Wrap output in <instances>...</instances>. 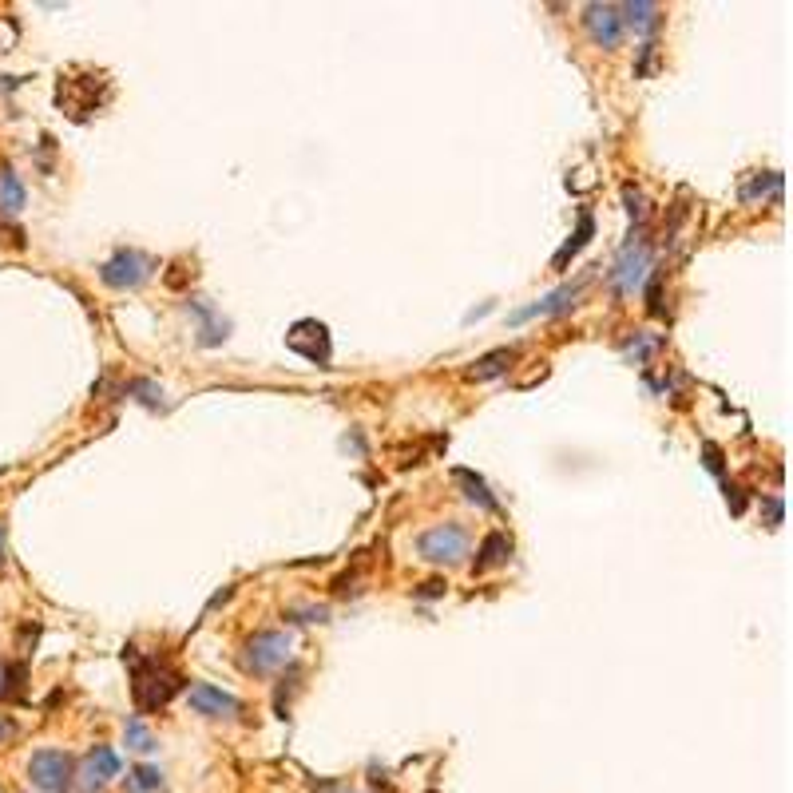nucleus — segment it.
<instances>
[{"label": "nucleus", "instance_id": "9", "mask_svg": "<svg viewBox=\"0 0 793 793\" xmlns=\"http://www.w3.org/2000/svg\"><path fill=\"white\" fill-rule=\"evenodd\" d=\"M187 702L203 718H238V710H242V702L234 694H227V690H219L215 682H195L187 690Z\"/></svg>", "mask_w": 793, "mask_h": 793}, {"label": "nucleus", "instance_id": "25", "mask_svg": "<svg viewBox=\"0 0 793 793\" xmlns=\"http://www.w3.org/2000/svg\"><path fill=\"white\" fill-rule=\"evenodd\" d=\"M417 595H421V599H433V595H445V583H441V579H429V583H425V587H421Z\"/></svg>", "mask_w": 793, "mask_h": 793}, {"label": "nucleus", "instance_id": "16", "mask_svg": "<svg viewBox=\"0 0 793 793\" xmlns=\"http://www.w3.org/2000/svg\"><path fill=\"white\" fill-rule=\"evenodd\" d=\"M453 480L460 484V488H464V496H468L472 504H480L484 512H496V508H500V504H496V496L488 492V484H484V480H480L476 472H468V468H456Z\"/></svg>", "mask_w": 793, "mask_h": 793}, {"label": "nucleus", "instance_id": "15", "mask_svg": "<svg viewBox=\"0 0 793 793\" xmlns=\"http://www.w3.org/2000/svg\"><path fill=\"white\" fill-rule=\"evenodd\" d=\"M508 556H512V540H508L504 532H488L484 544H480V556H476V571L508 564Z\"/></svg>", "mask_w": 793, "mask_h": 793}, {"label": "nucleus", "instance_id": "12", "mask_svg": "<svg viewBox=\"0 0 793 793\" xmlns=\"http://www.w3.org/2000/svg\"><path fill=\"white\" fill-rule=\"evenodd\" d=\"M659 4L651 0H631V4H619V20H623V32L635 28V32H655L659 28Z\"/></svg>", "mask_w": 793, "mask_h": 793}, {"label": "nucleus", "instance_id": "13", "mask_svg": "<svg viewBox=\"0 0 793 793\" xmlns=\"http://www.w3.org/2000/svg\"><path fill=\"white\" fill-rule=\"evenodd\" d=\"M512 361H516V349H512V345L492 349V353H484V357H476V361H472L468 381H492V377L508 373V365H512Z\"/></svg>", "mask_w": 793, "mask_h": 793}, {"label": "nucleus", "instance_id": "11", "mask_svg": "<svg viewBox=\"0 0 793 793\" xmlns=\"http://www.w3.org/2000/svg\"><path fill=\"white\" fill-rule=\"evenodd\" d=\"M187 310H195V318H199V341H203V345H219V341L227 338L230 326L215 314V306H211L207 298H191Z\"/></svg>", "mask_w": 793, "mask_h": 793}, {"label": "nucleus", "instance_id": "24", "mask_svg": "<svg viewBox=\"0 0 793 793\" xmlns=\"http://www.w3.org/2000/svg\"><path fill=\"white\" fill-rule=\"evenodd\" d=\"M702 453H706V468H710V472H722V449H718V445H706Z\"/></svg>", "mask_w": 793, "mask_h": 793}, {"label": "nucleus", "instance_id": "2", "mask_svg": "<svg viewBox=\"0 0 793 793\" xmlns=\"http://www.w3.org/2000/svg\"><path fill=\"white\" fill-rule=\"evenodd\" d=\"M290 651H294V639L286 631H258L242 647V671L246 675H270L282 663H290Z\"/></svg>", "mask_w": 793, "mask_h": 793}, {"label": "nucleus", "instance_id": "7", "mask_svg": "<svg viewBox=\"0 0 793 793\" xmlns=\"http://www.w3.org/2000/svg\"><path fill=\"white\" fill-rule=\"evenodd\" d=\"M417 548H421V556L429 564H456L468 552V532L460 524H437V528L421 532Z\"/></svg>", "mask_w": 793, "mask_h": 793}, {"label": "nucleus", "instance_id": "22", "mask_svg": "<svg viewBox=\"0 0 793 793\" xmlns=\"http://www.w3.org/2000/svg\"><path fill=\"white\" fill-rule=\"evenodd\" d=\"M20 682H24V671H20V667H8V663H0V698H4V694H12Z\"/></svg>", "mask_w": 793, "mask_h": 793}, {"label": "nucleus", "instance_id": "17", "mask_svg": "<svg viewBox=\"0 0 793 793\" xmlns=\"http://www.w3.org/2000/svg\"><path fill=\"white\" fill-rule=\"evenodd\" d=\"M591 234H595V219H591V215H579V227H575V234L560 246V254L552 258V266H556V270H564L567 262H571V258L591 242Z\"/></svg>", "mask_w": 793, "mask_h": 793}, {"label": "nucleus", "instance_id": "10", "mask_svg": "<svg viewBox=\"0 0 793 793\" xmlns=\"http://www.w3.org/2000/svg\"><path fill=\"white\" fill-rule=\"evenodd\" d=\"M583 286H587V278H579V282H571V286H560V290L544 294L540 302L516 310V314H512V326H520V322H528V318H544V314H567V310L575 306V298L583 294Z\"/></svg>", "mask_w": 793, "mask_h": 793}, {"label": "nucleus", "instance_id": "23", "mask_svg": "<svg viewBox=\"0 0 793 793\" xmlns=\"http://www.w3.org/2000/svg\"><path fill=\"white\" fill-rule=\"evenodd\" d=\"M623 199H627V211H631V219H643V195H639L635 187H623Z\"/></svg>", "mask_w": 793, "mask_h": 793}, {"label": "nucleus", "instance_id": "18", "mask_svg": "<svg viewBox=\"0 0 793 793\" xmlns=\"http://www.w3.org/2000/svg\"><path fill=\"white\" fill-rule=\"evenodd\" d=\"M20 207H24V183H20V175L12 167H4L0 171V211L16 215Z\"/></svg>", "mask_w": 793, "mask_h": 793}, {"label": "nucleus", "instance_id": "4", "mask_svg": "<svg viewBox=\"0 0 793 793\" xmlns=\"http://www.w3.org/2000/svg\"><path fill=\"white\" fill-rule=\"evenodd\" d=\"M155 266H159V262H155L151 254L123 246V250H115L112 258L100 266V282L112 286V290H135V286H143V282L155 274Z\"/></svg>", "mask_w": 793, "mask_h": 793}, {"label": "nucleus", "instance_id": "3", "mask_svg": "<svg viewBox=\"0 0 793 793\" xmlns=\"http://www.w3.org/2000/svg\"><path fill=\"white\" fill-rule=\"evenodd\" d=\"M28 782L40 793H68L76 782V762L64 750H36L28 758Z\"/></svg>", "mask_w": 793, "mask_h": 793}, {"label": "nucleus", "instance_id": "28", "mask_svg": "<svg viewBox=\"0 0 793 793\" xmlns=\"http://www.w3.org/2000/svg\"><path fill=\"white\" fill-rule=\"evenodd\" d=\"M0 564H4V532H0Z\"/></svg>", "mask_w": 793, "mask_h": 793}, {"label": "nucleus", "instance_id": "29", "mask_svg": "<svg viewBox=\"0 0 793 793\" xmlns=\"http://www.w3.org/2000/svg\"><path fill=\"white\" fill-rule=\"evenodd\" d=\"M330 793H353V790H341V786H330Z\"/></svg>", "mask_w": 793, "mask_h": 793}, {"label": "nucleus", "instance_id": "6", "mask_svg": "<svg viewBox=\"0 0 793 793\" xmlns=\"http://www.w3.org/2000/svg\"><path fill=\"white\" fill-rule=\"evenodd\" d=\"M286 345H290L298 357H306L310 365H330V357H334L330 330H326V322H318V318H302V322H294V326H290V334H286Z\"/></svg>", "mask_w": 793, "mask_h": 793}, {"label": "nucleus", "instance_id": "19", "mask_svg": "<svg viewBox=\"0 0 793 793\" xmlns=\"http://www.w3.org/2000/svg\"><path fill=\"white\" fill-rule=\"evenodd\" d=\"M782 191V175L778 171H766V179H754L742 187V203H754V199H766V195H778Z\"/></svg>", "mask_w": 793, "mask_h": 793}, {"label": "nucleus", "instance_id": "26", "mask_svg": "<svg viewBox=\"0 0 793 793\" xmlns=\"http://www.w3.org/2000/svg\"><path fill=\"white\" fill-rule=\"evenodd\" d=\"M12 738H16V722L12 718H0V746L12 742Z\"/></svg>", "mask_w": 793, "mask_h": 793}, {"label": "nucleus", "instance_id": "20", "mask_svg": "<svg viewBox=\"0 0 793 793\" xmlns=\"http://www.w3.org/2000/svg\"><path fill=\"white\" fill-rule=\"evenodd\" d=\"M163 790V770L159 766H135L131 770V793H151Z\"/></svg>", "mask_w": 793, "mask_h": 793}, {"label": "nucleus", "instance_id": "27", "mask_svg": "<svg viewBox=\"0 0 793 793\" xmlns=\"http://www.w3.org/2000/svg\"><path fill=\"white\" fill-rule=\"evenodd\" d=\"M726 500H730L734 512H742V488H726Z\"/></svg>", "mask_w": 793, "mask_h": 793}, {"label": "nucleus", "instance_id": "1", "mask_svg": "<svg viewBox=\"0 0 793 793\" xmlns=\"http://www.w3.org/2000/svg\"><path fill=\"white\" fill-rule=\"evenodd\" d=\"M123 663L131 667V694H135V706H139V714H155V710H163L175 694H179V671H171V667H163L159 659H139V651L135 647H123Z\"/></svg>", "mask_w": 793, "mask_h": 793}, {"label": "nucleus", "instance_id": "5", "mask_svg": "<svg viewBox=\"0 0 793 793\" xmlns=\"http://www.w3.org/2000/svg\"><path fill=\"white\" fill-rule=\"evenodd\" d=\"M647 266H651V246L643 242V234H631V242L619 250V258H615V266L607 270V278H611V286H615L619 294H635V290L643 286Z\"/></svg>", "mask_w": 793, "mask_h": 793}, {"label": "nucleus", "instance_id": "14", "mask_svg": "<svg viewBox=\"0 0 793 793\" xmlns=\"http://www.w3.org/2000/svg\"><path fill=\"white\" fill-rule=\"evenodd\" d=\"M115 774H119V754L112 746H96L92 758H88V790H100Z\"/></svg>", "mask_w": 793, "mask_h": 793}, {"label": "nucleus", "instance_id": "21", "mask_svg": "<svg viewBox=\"0 0 793 793\" xmlns=\"http://www.w3.org/2000/svg\"><path fill=\"white\" fill-rule=\"evenodd\" d=\"M123 734H127V746H135V750H155V738L147 734V726L139 722V718H127V726H123Z\"/></svg>", "mask_w": 793, "mask_h": 793}, {"label": "nucleus", "instance_id": "8", "mask_svg": "<svg viewBox=\"0 0 793 793\" xmlns=\"http://www.w3.org/2000/svg\"><path fill=\"white\" fill-rule=\"evenodd\" d=\"M583 28L599 48H619L623 44V20H619V4H587L583 8Z\"/></svg>", "mask_w": 793, "mask_h": 793}]
</instances>
